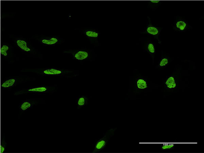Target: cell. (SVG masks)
Segmentation results:
<instances>
[{
  "instance_id": "15",
  "label": "cell",
  "mask_w": 204,
  "mask_h": 153,
  "mask_svg": "<svg viewBox=\"0 0 204 153\" xmlns=\"http://www.w3.org/2000/svg\"><path fill=\"white\" fill-rule=\"evenodd\" d=\"M147 31L148 33L154 35H157L159 33V30L157 28L152 26L148 27Z\"/></svg>"
},
{
  "instance_id": "16",
  "label": "cell",
  "mask_w": 204,
  "mask_h": 153,
  "mask_svg": "<svg viewBox=\"0 0 204 153\" xmlns=\"http://www.w3.org/2000/svg\"><path fill=\"white\" fill-rule=\"evenodd\" d=\"M176 26L180 30H184L186 26V24L183 21H179L177 22Z\"/></svg>"
},
{
  "instance_id": "5",
  "label": "cell",
  "mask_w": 204,
  "mask_h": 153,
  "mask_svg": "<svg viewBox=\"0 0 204 153\" xmlns=\"http://www.w3.org/2000/svg\"><path fill=\"white\" fill-rule=\"evenodd\" d=\"M64 71L59 68H45L41 71V74L45 76H60L64 74Z\"/></svg>"
},
{
  "instance_id": "1",
  "label": "cell",
  "mask_w": 204,
  "mask_h": 153,
  "mask_svg": "<svg viewBox=\"0 0 204 153\" xmlns=\"http://www.w3.org/2000/svg\"><path fill=\"white\" fill-rule=\"evenodd\" d=\"M63 53L70 55L73 59L81 62L91 61L95 57L94 51L87 48L68 49L64 51Z\"/></svg>"
},
{
  "instance_id": "2",
  "label": "cell",
  "mask_w": 204,
  "mask_h": 153,
  "mask_svg": "<svg viewBox=\"0 0 204 153\" xmlns=\"http://www.w3.org/2000/svg\"><path fill=\"white\" fill-rule=\"evenodd\" d=\"M116 128H112L103 134V136L95 142L93 147L92 153H99L103 151L107 147L109 141L112 137Z\"/></svg>"
},
{
  "instance_id": "20",
  "label": "cell",
  "mask_w": 204,
  "mask_h": 153,
  "mask_svg": "<svg viewBox=\"0 0 204 153\" xmlns=\"http://www.w3.org/2000/svg\"><path fill=\"white\" fill-rule=\"evenodd\" d=\"M151 2L153 3H157L158 2H160L159 1H151Z\"/></svg>"
},
{
  "instance_id": "18",
  "label": "cell",
  "mask_w": 204,
  "mask_h": 153,
  "mask_svg": "<svg viewBox=\"0 0 204 153\" xmlns=\"http://www.w3.org/2000/svg\"><path fill=\"white\" fill-rule=\"evenodd\" d=\"M168 60L167 58H163L161 61L160 66H164L168 64Z\"/></svg>"
},
{
  "instance_id": "11",
  "label": "cell",
  "mask_w": 204,
  "mask_h": 153,
  "mask_svg": "<svg viewBox=\"0 0 204 153\" xmlns=\"http://www.w3.org/2000/svg\"><path fill=\"white\" fill-rule=\"evenodd\" d=\"M10 49V46L6 43H4L2 44L1 52V56L5 58L8 57V52Z\"/></svg>"
},
{
  "instance_id": "6",
  "label": "cell",
  "mask_w": 204,
  "mask_h": 153,
  "mask_svg": "<svg viewBox=\"0 0 204 153\" xmlns=\"http://www.w3.org/2000/svg\"><path fill=\"white\" fill-rule=\"evenodd\" d=\"M89 103V98L86 95H80L76 100V106L78 109H80L87 106Z\"/></svg>"
},
{
  "instance_id": "14",
  "label": "cell",
  "mask_w": 204,
  "mask_h": 153,
  "mask_svg": "<svg viewBox=\"0 0 204 153\" xmlns=\"http://www.w3.org/2000/svg\"><path fill=\"white\" fill-rule=\"evenodd\" d=\"M175 145L174 144H163L161 145V149L163 151L171 150L174 148Z\"/></svg>"
},
{
  "instance_id": "7",
  "label": "cell",
  "mask_w": 204,
  "mask_h": 153,
  "mask_svg": "<svg viewBox=\"0 0 204 153\" xmlns=\"http://www.w3.org/2000/svg\"><path fill=\"white\" fill-rule=\"evenodd\" d=\"M17 46L22 51L25 52H30L31 49L29 47L26 41L24 38H18L16 40Z\"/></svg>"
},
{
  "instance_id": "10",
  "label": "cell",
  "mask_w": 204,
  "mask_h": 153,
  "mask_svg": "<svg viewBox=\"0 0 204 153\" xmlns=\"http://www.w3.org/2000/svg\"><path fill=\"white\" fill-rule=\"evenodd\" d=\"M16 82V79L15 78L8 79L2 82L1 86L3 89H10L15 86Z\"/></svg>"
},
{
  "instance_id": "13",
  "label": "cell",
  "mask_w": 204,
  "mask_h": 153,
  "mask_svg": "<svg viewBox=\"0 0 204 153\" xmlns=\"http://www.w3.org/2000/svg\"><path fill=\"white\" fill-rule=\"evenodd\" d=\"M137 86L139 89H144L147 88V82L143 79H139L137 80Z\"/></svg>"
},
{
  "instance_id": "8",
  "label": "cell",
  "mask_w": 204,
  "mask_h": 153,
  "mask_svg": "<svg viewBox=\"0 0 204 153\" xmlns=\"http://www.w3.org/2000/svg\"><path fill=\"white\" fill-rule=\"evenodd\" d=\"M33 101L30 99L22 101L19 105V110L22 111H27L28 110L33 108Z\"/></svg>"
},
{
  "instance_id": "3",
  "label": "cell",
  "mask_w": 204,
  "mask_h": 153,
  "mask_svg": "<svg viewBox=\"0 0 204 153\" xmlns=\"http://www.w3.org/2000/svg\"><path fill=\"white\" fill-rule=\"evenodd\" d=\"M82 33L92 44H99V39L101 33L97 28H83Z\"/></svg>"
},
{
  "instance_id": "9",
  "label": "cell",
  "mask_w": 204,
  "mask_h": 153,
  "mask_svg": "<svg viewBox=\"0 0 204 153\" xmlns=\"http://www.w3.org/2000/svg\"><path fill=\"white\" fill-rule=\"evenodd\" d=\"M27 91L33 93H48L49 89L48 86H37L30 87L27 89Z\"/></svg>"
},
{
  "instance_id": "19",
  "label": "cell",
  "mask_w": 204,
  "mask_h": 153,
  "mask_svg": "<svg viewBox=\"0 0 204 153\" xmlns=\"http://www.w3.org/2000/svg\"><path fill=\"white\" fill-rule=\"evenodd\" d=\"M148 49L151 53H154L155 52V49L154 45L151 44H149L148 47Z\"/></svg>"
},
{
  "instance_id": "12",
  "label": "cell",
  "mask_w": 204,
  "mask_h": 153,
  "mask_svg": "<svg viewBox=\"0 0 204 153\" xmlns=\"http://www.w3.org/2000/svg\"><path fill=\"white\" fill-rule=\"evenodd\" d=\"M165 84L168 88L169 89L174 88L176 87V84L173 77H169L166 80Z\"/></svg>"
},
{
  "instance_id": "4",
  "label": "cell",
  "mask_w": 204,
  "mask_h": 153,
  "mask_svg": "<svg viewBox=\"0 0 204 153\" xmlns=\"http://www.w3.org/2000/svg\"><path fill=\"white\" fill-rule=\"evenodd\" d=\"M62 39L57 36H52L43 37L40 40V43L44 46H56L61 44Z\"/></svg>"
},
{
  "instance_id": "17",
  "label": "cell",
  "mask_w": 204,
  "mask_h": 153,
  "mask_svg": "<svg viewBox=\"0 0 204 153\" xmlns=\"http://www.w3.org/2000/svg\"><path fill=\"white\" fill-rule=\"evenodd\" d=\"M7 143L4 141H2L1 142V153H4L5 152V148H6Z\"/></svg>"
}]
</instances>
